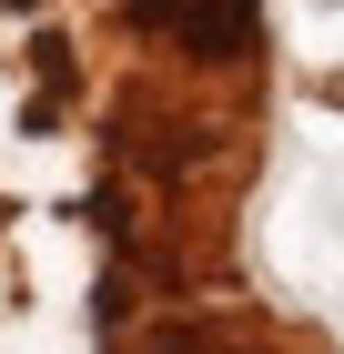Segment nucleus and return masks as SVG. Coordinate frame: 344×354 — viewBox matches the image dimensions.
Here are the masks:
<instances>
[{
  "label": "nucleus",
  "mask_w": 344,
  "mask_h": 354,
  "mask_svg": "<svg viewBox=\"0 0 344 354\" xmlns=\"http://www.w3.org/2000/svg\"><path fill=\"white\" fill-rule=\"evenodd\" d=\"M172 354H203V344H172Z\"/></svg>",
  "instance_id": "f03ea898"
},
{
  "label": "nucleus",
  "mask_w": 344,
  "mask_h": 354,
  "mask_svg": "<svg viewBox=\"0 0 344 354\" xmlns=\"http://www.w3.org/2000/svg\"><path fill=\"white\" fill-rule=\"evenodd\" d=\"M132 21L183 41V51H203V61H223V51L253 41V0H132Z\"/></svg>",
  "instance_id": "f257e3e1"
}]
</instances>
